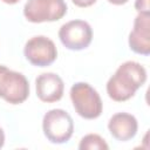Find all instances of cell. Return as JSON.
<instances>
[{"mask_svg":"<svg viewBox=\"0 0 150 150\" xmlns=\"http://www.w3.org/2000/svg\"><path fill=\"white\" fill-rule=\"evenodd\" d=\"M25 57L36 67L50 66L57 57L55 43L47 36L38 35L30 38L23 48Z\"/></svg>","mask_w":150,"mask_h":150,"instance_id":"cell-7","label":"cell"},{"mask_svg":"<svg viewBox=\"0 0 150 150\" xmlns=\"http://www.w3.org/2000/svg\"><path fill=\"white\" fill-rule=\"evenodd\" d=\"M150 0H135V8L138 13L143 14H150V6H149Z\"/></svg>","mask_w":150,"mask_h":150,"instance_id":"cell-12","label":"cell"},{"mask_svg":"<svg viewBox=\"0 0 150 150\" xmlns=\"http://www.w3.org/2000/svg\"><path fill=\"white\" fill-rule=\"evenodd\" d=\"M129 47L137 54H150V14L138 13L135 18L134 28L129 34Z\"/></svg>","mask_w":150,"mask_h":150,"instance_id":"cell-8","label":"cell"},{"mask_svg":"<svg viewBox=\"0 0 150 150\" xmlns=\"http://www.w3.org/2000/svg\"><path fill=\"white\" fill-rule=\"evenodd\" d=\"M4 144H5V132H4V130L0 128V149L4 146Z\"/></svg>","mask_w":150,"mask_h":150,"instance_id":"cell-15","label":"cell"},{"mask_svg":"<svg viewBox=\"0 0 150 150\" xmlns=\"http://www.w3.org/2000/svg\"><path fill=\"white\" fill-rule=\"evenodd\" d=\"M42 130L49 142L62 144L68 142L73 136L74 121L66 110L52 109L43 116Z\"/></svg>","mask_w":150,"mask_h":150,"instance_id":"cell-3","label":"cell"},{"mask_svg":"<svg viewBox=\"0 0 150 150\" xmlns=\"http://www.w3.org/2000/svg\"><path fill=\"white\" fill-rule=\"evenodd\" d=\"M29 95V83L19 71L0 66V97L11 104H20Z\"/></svg>","mask_w":150,"mask_h":150,"instance_id":"cell-4","label":"cell"},{"mask_svg":"<svg viewBox=\"0 0 150 150\" xmlns=\"http://www.w3.org/2000/svg\"><path fill=\"white\" fill-rule=\"evenodd\" d=\"M67 13L64 0H28L23 6V15L29 22H52Z\"/></svg>","mask_w":150,"mask_h":150,"instance_id":"cell-5","label":"cell"},{"mask_svg":"<svg viewBox=\"0 0 150 150\" xmlns=\"http://www.w3.org/2000/svg\"><path fill=\"white\" fill-rule=\"evenodd\" d=\"M108 129L114 138L125 142L135 137L137 134L138 123L134 115L128 112H117L110 117Z\"/></svg>","mask_w":150,"mask_h":150,"instance_id":"cell-10","label":"cell"},{"mask_svg":"<svg viewBox=\"0 0 150 150\" xmlns=\"http://www.w3.org/2000/svg\"><path fill=\"white\" fill-rule=\"evenodd\" d=\"M71 1L77 7H89L96 2V0H71Z\"/></svg>","mask_w":150,"mask_h":150,"instance_id":"cell-13","label":"cell"},{"mask_svg":"<svg viewBox=\"0 0 150 150\" xmlns=\"http://www.w3.org/2000/svg\"><path fill=\"white\" fill-rule=\"evenodd\" d=\"M146 81L145 68L135 61L122 63L107 82V93L116 102L131 98Z\"/></svg>","mask_w":150,"mask_h":150,"instance_id":"cell-1","label":"cell"},{"mask_svg":"<svg viewBox=\"0 0 150 150\" xmlns=\"http://www.w3.org/2000/svg\"><path fill=\"white\" fill-rule=\"evenodd\" d=\"M70 100L77 115L87 120L97 118L103 104L98 93L86 82H76L70 88Z\"/></svg>","mask_w":150,"mask_h":150,"instance_id":"cell-2","label":"cell"},{"mask_svg":"<svg viewBox=\"0 0 150 150\" xmlns=\"http://www.w3.org/2000/svg\"><path fill=\"white\" fill-rule=\"evenodd\" d=\"M110 4H112V5H124V4H127L129 0H108Z\"/></svg>","mask_w":150,"mask_h":150,"instance_id":"cell-14","label":"cell"},{"mask_svg":"<svg viewBox=\"0 0 150 150\" xmlns=\"http://www.w3.org/2000/svg\"><path fill=\"white\" fill-rule=\"evenodd\" d=\"M36 95L42 102L52 103L62 98L64 83L55 73H43L35 80Z\"/></svg>","mask_w":150,"mask_h":150,"instance_id":"cell-9","label":"cell"},{"mask_svg":"<svg viewBox=\"0 0 150 150\" xmlns=\"http://www.w3.org/2000/svg\"><path fill=\"white\" fill-rule=\"evenodd\" d=\"M59 38L66 48L70 50H82L90 45L93 30L87 21L71 20L61 26Z\"/></svg>","mask_w":150,"mask_h":150,"instance_id":"cell-6","label":"cell"},{"mask_svg":"<svg viewBox=\"0 0 150 150\" xmlns=\"http://www.w3.org/2000/svg\"><path fill=\"white\" fill-rule=\"evenodd\" d=\"M1 1L5 2V4H8V5H14V4L19 2L20 0H1Z\"/></svg>","mask_w":150,"mask_h":150,"instance_id":"cell-16","label":"cell"},{"mask_svg":"<svg viewBox=\"0 0 150 150\" xmlns=\"http://www.w3.org/2000/svg\"><path fill=\"white\" fill-rule=\"evenodd\" d=\"M80 150H108L109 146L105 141L97 134H89L82 137L80 144Z\"/></svg>","mask_w":150,"mask_h":150,"instance_id":"cell-11","label":"cell"}]
</instances>
